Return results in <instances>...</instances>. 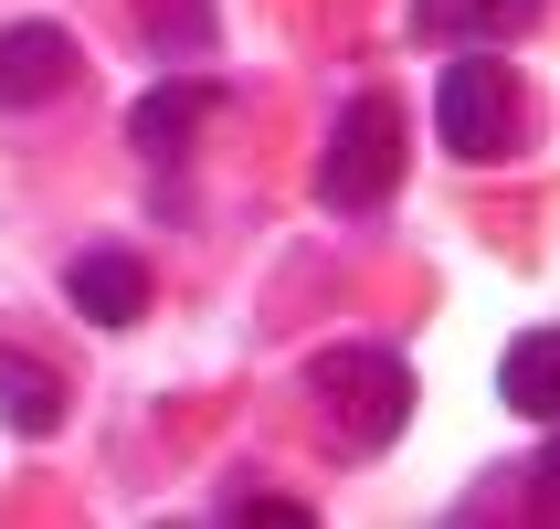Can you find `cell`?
<instances>
[{
  "instance_id": "cell-5",
  "label": "cell",
  "mask_w": 560,
  "mask_h": 529,
  "mask_svg": "<svg viewBox=\"0 0 560 529\" xmlns=\"http://www.w3.org/2000/svg\"><path fill=\"white\" fill-rule=\"evenodd\" d=\"M74 85V32L22 11V22H0V106H43V95Z\"/></svg>"
},
{
  "instance_id": "cell-6",
  "label": "cell",
  "mask_w": 560,
  "mask_h": 529,
  "mask_svg": "<svg viewBox=\"0 0 560 529\" xmlns=\"http://www.w3.org/2000/svg\"><path fill=\"white\" fill-rule=\"evenodd\" d=\"M63 297H74L85 329H138V318H149V265L117 254V244H85L74 265H63Z\"/></svg>"
},
{
  "instance_id": "cell-7",
  "label": "cell",
  "mask_w": 560,
  "mask_h": 529,
  "mask_svg": "<svg viewBox=\"0 0 560 529\" xmlns=\"http://www.w3.org/2000/svg\"><path fill=\"white\" fill-rule=\"evenodd\" d=\"M0 424H11V435H54V424H63V371H54V360L0 349Z\"/></svg>"
},
{
  "instance_id": "cell-10",
  "label": "cell",
  "mask_w": 560,
  "mask_h": 529,
  "mask_svg": "<svg viewBox=\"0 0 560 529\" xmlns=\"http://www.w3.org/2000/svg\"><path fill=\"white\" fill-rule=\"evenodd\" d=\"M412 32L423 43H498V11L487 0H412Z\"/></svg>"
},
{
  "instance_id": "cell-1",
  "label": "cell",
  "mask_w": 560,
  "mask_h": 529,
  "mask_svg": "<svg viewBox=\"0 0 560 529\" xmlns=\"http://www.w3.org/2000/svg\"><path fill=\"white\" fill-rule=\"evenodd\" d=\"M307 392H317V413H328V435L349 456H371V445H392L412 424V360L402 349H317Z\"/></svg>"
},
{
  "instance_id": "cell-2",
  "label": "cell",
  "mask_w": 560,
  "mask_h": 529,
  "mask_svg": "<svg viewBox=\"0 0 560 529\" xmlns=\"http://www.w3.org/2000/svg\"><path fill=\"white\" fill-rule=\"evenodd\" d=\"M518 117H529V95H518V64L508 54H455L434 74V138L455 159H508L518 149Z\"/></svg>"
},
{
  "instance_id": "cell-9",
  "label": "cell",
  "mask_w": 560,
  "mask_h": 529,
  "mask_svg": "<svg viewBox=\"0 0 560 529\" xmlns=\"http://www.w3.org/2000/svg\"><path fill=\"white\" fill-rule=\"evenodd\" d=\"M138 32H149V54H201L212 43V0H138Z\"/></svg>"
},
{
  "instance_id": "cell-3",
  "label": "cell",
  "mask_w": 560,
  "mask_h": 529,
  "mask_svg": "<svg viewBox=\"0 0 560 529\" xmlns=\"http://www.w3.org/2000/svg\"><path fill=\"white\" fill-rule=\"evenodd\" d=\"M402 191V106L392 95H349L339 127H328V159H317V202L328 212H371V202H392Z\"/></svg>"
},
{
  "instance_id": "cell-12",
  "label": "cell",
  "mask_w": 560,
  "mask_h": 529,
  "mask_svg": "<svg viewBox=\"0 0 560 529\" xmlns=\"http://www.w3.org/2000/svg\"><path fill=\"white\" fill-rule=\"evenodd\" d=\"M487 11H498V32H518L529 11H550V0H487Z\"/></svg>"
},
{
  "instance_id": "cell-11",
  "label": "cell",
  "mask_w": 560,
  "mask_h": 529,
  "mask_svg": "<svg viewBox=\"0 0 560 529\" xmlns=\"http://www.w3.org/2000/svg\"><path fill=\"white\" fill-rule=\"evenodd\" d=\"M233 519H265V529H307L317 508H307V498H233Z\"/></svg>"
},
{
  "instance_id": "cell-8",
  "label": "cell",
  "mask_w": 560,
  "mask_h": 529,
  "mask_svg": "<svg viewBox=\"0 0 560 529\" xmlns=\"http://www.w3.org/2000/svg\"><path fill=\"white\" fill-rule=\"evenodd\" d=\"M508 413H529V424L560 413V329H550V318L508 340Z\"/></svg>"
},
{
  "instance_id": "cell-4",
  "label": "cell",
  "mask_w": 560,
  "mask_h": 529,
  "mask_svg": "<svg viewBox=\"0 0 560 529\" xmlns=\"http://www.w3.org/2000/svg\"><path fill=\"white\" fill-rule=\"evenodd\" d=\"M222 106V85H201V74H170V85H149L138 106H127V149L149 159V170H180V149L201 138V117Z\"/></svg>"
}]
</instances>
